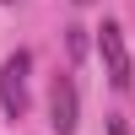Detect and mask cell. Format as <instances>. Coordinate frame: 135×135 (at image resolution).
Listing matches in <instances>:
<instances>
[{"label":"cell","instance_id":"cell-5","mask_svg":"<svg viewBox=\"0 0 135 135\" xmlns=\"http://www.w3.org/2000/svg\"><path fill=\"white\" fill-rule=\"evenodd\" d=\"M76 6H92V0H76Z\"/></svg>","mask_w":135,"mask_h":135},{"label":"cell","instance_id":"cell-2","mask_svg":"<svg viewBox=\"0 0 135 135\" xmlns=\"http://www.w3.org/2000/svg\"><path fill=\"white\" fill-rule=\"evenodd\" d=\"M27 70H32V54L16 49L6 65H0V108H6L11 119L27 114Z\"/></svg>","mask_w":135,"mask_h":135},{"label":"cell","instance_id":"cell-3","mask_svg":"<svg viewBox=\"0 0 135 135\" xmlns=\"http://www.w3.org/2000/svg\"><path fill=\"white\" fill-rule=\"evenodd\" d=\"M49 124L54 135H76V81L70 76H54L49 86Z\"/></svg>","mask_w":135,"mask_h":135},{"label":"cell","instance_id":"cell-4","mask_svg":"<svg viewBox=\"0 0 135 135\" xmlns=\"http://www.w3.org/2000/svg\"><path fill=\"white\" fill-rule=\"evenodd\" d=\"M108 135H130V124L124 119H108Z\"/></svg>","mask_w":135,"mask_h":135},{"label":"cell","instance_id":"cell-1","mask_svg":"<svg viewBox=\"0 0 135 135\" xmlns=\"http://www.w3.org/2000/svg\"><path fill=\"white\" fill-rule=\"evenodd\" d=\"M97 54H103V70H108V81H114L119 92H130V81H135V65H130L124 27H119V22H103V27H97Z\"/></svg>","mask_w":135,"mask_h":135}]
</instances>
